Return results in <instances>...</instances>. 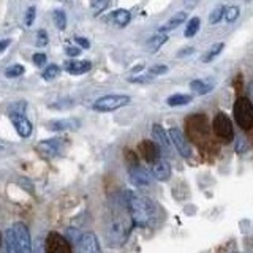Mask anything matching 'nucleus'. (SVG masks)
I'll return each mask as SVG.
<instances>
[{
    "label": "nucleus",
    "mask_w": 253,
    "mask_h": 253,
    "mask_svg": "<svg viewBox=\"0 0 253 253\" xmlns=\"http://www.w3.org/2000/svg\"><path fill=\"white\" fill-rule=\"evenodd\" d=\"M133 220L126 208L125 196L113 198L109 203V213L106 218V239L111 247H122L133 229Z\"/></svg>",
    "instance_id": "f257e3e1"
},
{
    "label": "nucleus",
    "mask_w": 253,
    "mask_h": 253,
    "mask_svg": "<svg viewBox=\"0 0 253 253\" xmlns=\"http://www.w3.org/2000/svg\"><path fill=\"white\" fill-rule=\"evenodd\" d=\"M124 196L134 226L146 228L154 223V220L157 218V204L150 198L133 192H125Z\"/></svg>",
    "instance_id": "f03ea898"
},
{
    "label": "nucleus",
    "mask_w": 253,
    "mask_h": 253,
    "mask_svg": "<svg viewBox=\"0 0 253 253\" xmlns=\"http://www.w3.org/2000/svg\"><path fill=\"white\" fill-rule=\"evenodd\" d=\"M187 130H188V136L196 144H211L209 139V125H208V119L206 116L196 114V116H190L187 119Z\"/></svg>",
    "instance_id": "7ed1b4c3"
},
{
    "label": "nucleus",
    "mask_w": 253,
    "mask_h": 253,
    "mask_svg": "<svg viewBox=\"0 0 253 253\" xmlns=\"http://www.w3.org/2000/svg\"><path fill=\"white\" fill-rule=\"evenodd\" d=\"M233 114L236 124L241 126L242 130H253V103L245 98L239 97L236 100L233 106Z\"/></svg>",
    "instance_id": "20e7f679"
},
{
    "label": "nucleus",
    "mask_w": 253,
    "mask_h": 253,
    "mask_svg": "<svg viewBox=\"0 0 253 253\" xmlns=\"http://www.w3.org/2000/svg\"><path fill=\"white\" fill-rule=\"evenodd\" d=\"M11 233L14 239L16 253H34L32 252V239H30L29 228L22 221H16L11 226Z\"/></svg>",
    "instance_id": "39448f33"
},
{
    "label": "nucleus",
    "mask_w": 253,
    "mask_h": 253,
    "mask_svg": "<svg viewBox=\"0 0 253 253\" xmlns=\"http://www.w3.org/2000/svg\"><path fill=\"white\" fill-rule=\"evenodd\" d=\"M212 131L213 134L223 142H231L234 138L233 124L225 113H217L212 121Z\"/></svg>",
    "instance_id": "423d86ee"
},
{
    "label": "nucleus",
    "mask_w": 253,
    "mask_h": 253,
    "mask_svg": "<svg viewBox=\"0 0 253 253\" xmlns=\"http://www.w3.org/2000/svg\"><path fill=\"white\" fill-rule=\"evenodd\" d=\"M130 103V97L126 95H105L93 103V109L98 113H111L122 106H126Z\"/></svg>",
    "instance_id": "0eeeda50"
},
{
    "label": "nucleus",
    "mask_w": 253,
    "mask_h": 253,
    "mask_svg": "<svg viewBox=\"0 0 253 253\" xmlns=\"http://www.w3.org/2000/svg\"><path fill=\"white\" fill-rule=\"evenodd\" d=\"M75 253H101L98 237L93 233H84L75 244Z\"/></svg>",
    "instance_id": "6e6552de"
},
{
    "label": "nucleus",
    "mask_w": 253,
    "mask_h": 253,
    "mask_svg": "<svg viewBox=\"0 0 253 253\" xmlns=\"http://www.w3.org/2000/svg\"><path fill=\"white\" fill-rule=\"evenodd\" d=\"M168 136H169V141L172 142V146L177 149V152L182 157H184V158L192 157V144H190L188 139L184 136V133H182L179 128H176V126L169 128L168 130Z\"/></svg>",
    "instance_id": "1a4fd4ad"
},
{
    "label": "nucleus",
    "mask_w": 253,
    "mask_h": 253,
    "mask_svg": "<svg viewBox=\"0 0 253 253\" xmlns=\"http://www.w3.org/2000/svg\"><path fill=\"white\" fill-rule=\"evenodd\" d=\"M46 253H71L70 242L59 233H49L46 239Z\"/></svg>",
    "instance_id": "9d476101"
},
{
    "label": "nucleus",
    "mask_w": 253,
    "mask_h": 253,
    "mask_svg": "<svg viewBox=\"0 0 253 253\" xmlns=\"http://www.w3.org/2000/svg\"><path fill=\"white\" fill-rule=\"evenodd\" d=\"M128 176L136 187H147L150 184V172L142 165H139V162L128 165Z\"/></svg>",
    "instance_id": "9b49d317"
},
{
    "label": "nucleus",
    "mask_w": 253,
    "mask_h": 253,
    "mask_svg": "<svg viewBox=\"0 0 253 253\" xmlns=\"http://www.w3.org/2000/svg\"><path fill=\"white\" fill-rule=\"evenodd\" d=\"M150 174L160 182H166L171 177V165L168 160L165 158H158L157 162L152 163V168H150Z\"/></svg>",
    "instance_id": "f8f14e48"
},
{
    "label": "nucleus",
    "mask_w": 253,
    "mask_h": 253,
    "mask_svg": "<svg viewBox=\"0 0 253 253\" xmlns=\"http://www.w3.org/2000/svg\"><path fill=\"white\" fill-rule=\"evenodd\" d=\"M139 154L147 163L152 165L154 162H157L158 158H160V149H158V146L154 141L144 139V141H141V144H139Z\"/></svg>",
    "instance_id": "ddd939ff"
},
{
    "label": "nucleus",
    "mask_w": 253,
    "mask_h": 253,
    "mask_svg": "<svg viewBox=\"0 0 253 253\" xmlns=\"http://www.w3.org/2000/svg\"><path fill=\"white\" fill-rule=\"evenodd\" d=\"M152 136H154V142L158 146V149L162 150H166V152H169L171 149V141H169V136L168 133L165 131V128L160 125V124H154L152 125Z\"/></svg>",
    "instance_id": "4468645a"
},
{
    "label": "nucleus",
    "mask_w": 253,
    "mask_h": 253,
    "mask_svg": "<svg viewBox=\"0 0 253 253\" xmlns=\"http://www.w3.org/2000/svg\"><path fill=\"white\" fill-rule=\"evenodd\" d=\"M81 122L78 119H60V121H52L47 124V128L52 131H67V130H78Z\"/></svg>",
    "instance_id": "2eb2a0df"
},
{
    "label": "nucleus",
    "mask_w": 253,
    "mask_h": 253,
    "mask_svg": "<svg viewBox=\"0 0 253 253\" xmlns=\"http://www.w3.org/2000/svg\"><path fill=\"white\" fill-rule=\"evenodd\" d=\"M16 131L21 138H29L32 134V124L26 116H10Z\"/></svg>",
    "instance_id": "dca6fc26"
},
{
    "label": "nucleus",
    "mask_w": 253,
    "mask_h": 253,
    "mask_svg": "<svg viewBox=\"0 0 253 253\" xmlns=\"http://www.w3.org/2000/svg\"><path fill=\"white\" fill-rule=\"evenodd\" d=\"M92 63L89 60H70L65 63V70L70 75H84L90 71Z\"/></svg>",
    "instance_id": "f3484780"
},
{
    "label": "nucleus",
    "mask_w": 253,
    "mask_h": 253,
    "mask_svg": "<svg viewBox=\"0 0 253 253\" xmlns=\"http://www.w3.org/2000/svg\"><path fill=\"white\" fill-rule=\"evenodd\" d=\"M59 146H60L59 139H47L38 146V150L44 157H55V155H59Z\"/></svg>",
    "instance_id": "a211bd4d"
},
{
    "label": "nucleus",
    "mask_w": 253,
    "mask_h": 253,
    "mask_svg": "<svg viewBox=\"0 0 253 253\" xmlns=\"http://www.w3.org/2000/svg\"><path fill=\"white\" fill-rule=\"evenodd\" d=\"M190 89H192L195 93L198 95H206L212 92L213 89V83L211 81H206V79H195V81L190 83Z\"/></svg>",
    "instance_id": "6ab92c4d"
},
{
    "label": "nucleus",
    "mask_w": 253,
    "mask_h": 253,
    "mask_svg": "<svg viewBox=\"0 0 253 253\" xmlns=\"http://www.w3.org/2000/svg\"><path fill=\"white\" fill-rule=\"evenodd\" d=\"M185 19H187V13H185V11H179V13H176L168 22L165 24V26L160 27V34H163V32H169V30H172V29L179 27L182 22H185Z\"/></svg>",
    "instance_id": "aec40b11"
},
{
    "label": "nucleus",
    "mask_w": 253,
    "mask_h": 253,
    "mask_svg": "<svg viewBox=\"0 0 253 253\" xmlns=\"http://www.w3.org/2000/svg\"><path fill=\"white\" fill-rule=\"evenodd\" d=\"M192 101V97L190 95H185V93H176V95H171V97H168V100H166V103H168L169 106H185L188 105V103Z\"/></svg>",
    "instance_id": "412c9836"
},
{
    "label": "nucleus",
    "mask_w": 253,
    "mask_h": 253,
    "mask_svg": "<svg viewBox=\"0 0 253 253\" xmlns=\"http://www.w3.org/2000/svg\"><path fill=\"white\" fill-rule=\"evenodd\" d=\"M166 42H168V37L163 35V34H158V35H155V37H152L149 40L147 47L150 49V52H157Z\"/></svg>",
    "instance_id": "4be33fe9"
},
{
    "label": "nucleus",
    "mask_w": 253,
    "mask_h": 253,
    "mask_svg": "<svg viewBox=\"0 0 253 253\" xmlns=\"http://www.w3.org/2000/svg\"><path fill=\"white\" fill-rule=\"evenodd\" d=\"M130 11L128 10H116L113 13V19L119 27H125L130 22Z\"/></svg>",
    "instance_id": "5701e85b"
},
{
    "label": "nucleus",
    "mask_w": 253,
    "mask_h": 253,
    "mask_svg": "<svg viewBox=\"0 0 253 253\" xmlns=\"http://www.w3.org/2000/svg\"><path fill=\"white\" fill-rule=\"evenodd\" d=\"M223 47H225V43H215V44H212L209 49H208V52H206L203 57H201V60L203 62H211V60H213L221 51H223Z\"/></svg>",
    "instance_id": "b1692460"
},
{
    "label": "nucleus",
    "mask_w": 253,
    "mask_h": 253,
    "mask_svg": "<svg viewBox=\"0 0 253 253\" xmlns=\"http://www.w3.org/2000/svg\"><path fill=\"white\" fill-rule=\"evenodd\" d=\"M198 30H200V18H192V19L188 21V24H187L184 35L187 38H192V37H195L198 34Z\"/></svg>",
    "instance_id": "393cba45"
},
{
    "label": "nucleus",
    "mask_w": 253,
    "mask_h": 253,
    "mask_svg": "<svg viewBox=\"0 0 253 253\" xmlns=\"http://www.w3.org/2000/svg\"><path fill=\"white\" fill-rule=\"evenodd\" d=\"M52 19H54V26L57 27L59 30H65L67 27V16L63 11L57 10V11H54L52 13Z\"/></svg>",
    "instance_id": "a878e982"
},
{
    "label": "nucleus",
    "mask_w": 253,
    "mask_h": 253,
    "mask_svg": "<svg viewBox=\"0 0 253 253\" xmlns=\"http://www.w3.org/2000/svg\"><path fill=\"white\" fill-rule=\"evenodd\" d=\"M59 73H60V68L57 65H49L43 71V79L44 81H52V79L59 76Z\"/></svg>",
    "instance_id": "bb28decb"
},
{
    "label": "nucleus",
    "mask_w": 253,
    "mask_h": 253,
    "mask_svg": "<svg viewBox=\"0 0 253 253\" xmlns=\"http://www.w3.org/2000/svg\"><path fill=\"white\" fill-rule=\"evenodd\" d=\"M24 71H26L24 65H11L5 70V76L6 78H19L21 75H24Z\"/></svg>",
    "instance_id": "cd10ccee"
},
{
    "label": "nucleus",
    "mask_w": 253,
    "mask_h": 253,
    "mask_svg": "<svg viewBox=\"0 0 253 253\" xmlns=\"http://www.w3.org/2000/svg\"><path fill=\"white\" fill-rule=\"evenodd\" d=\"M10 116H26V101L13 103L10 106Z\"/></svg>",
    "instance_id": "c85d7f7f"
},
{
    "label": "nucleus",
    "mask_w": 253,
    "mask_h": 253,
    "mask_svg": "<svg viewBox=\"0 0 253 253\" xmlns=\"http://www.w3.org/2000/svg\"><path fill=\"white\" fill-rule=\"evenodd\" d=\"M237 16H239V8L237 6H228L225 8V11H223V18L226 19V22H233L237 19Z\"/></svg>",
    "instance_id": "c756f323"
},
{
    "label": "nucleus",
    "mask_w": 253,
    "mask_h": 253,
    "mask_svg": "<svg viewBox=\"0 0 253 253\" xmlns=\"http://www.w3.org/2000/svg\"><path fill=\"white\" fill-rule=\"evenodd\" d=\"M108 5H109V0H93V3H92L93 16H98L101 11H105Z\"/></svg>",
    "instance_id": "7c9ffc66"
},
{
    "label": "nucleus",
    "mask_w": 253,
    "mask_h": 253,
    "mask_svg": "<svg viewBox=\"0 0 253 253\" xmlns=\"http://www.w3.org/2000/svg\"><path fill=\"white\" fill-rule=\"evenodd\" d=\"M130 83H134V84H149L154 81V76L150 75H139V76H131L128 78Z\"/></svg>",
    "instance_id": "2f4dec72"
},
{
    "label": "nucleus",
    "mask_w": 253,
    "mask_h": 253,
    "mask_svg": "<svg viewBox=\"0 0 253 253\" xmlns=\"http://www.w3.org/2000/svg\"><path fill=\"white\" fill-rule=\"evenodd\" d=\"M223 11H225V8L223 6H217L215 10H213L209 16V22L211 24H217L220 22V19L223 18Z\"/></svg>",
    "instance_id": "473e14b6"
},
{
    "label": "nucleus",
    "mask_w": 253,
    "mask_h": 253,
    "mask_svg": "<svg viewBox=\"0 0 253 253\" xmlns=\"http://www.w3.org/2000/svg\"><path fill=\"white\" fill-rule=\"evenodd\" d=\"M35 16H37L35 6H30L29 10L26 11V18H24V24H26V27H32V26H34Z\"/></svg>",
    "instance_id": "72a5a7b5"
},
{
    "label": "nucleus",
    "mask_w": 253,
    "mask_h": 253,
    "mask_svg": "<svg viewBox=\"0 0 253 253\" xmlns=\"http://www.w3.org/2000/svg\"><path fill=\"white\" fill-rule=\"evenodd\" d=\"M47 43H49V38H47V32L46 30H38L37 32V42H35V44L38 46V47H42V46H46Z\"/></svg>",
    "instance_id": "f704fd0d"
},
{
    "label": "nucleus",
    "mask_w": 253,
    "mask_h": 253,
    "mask_svg": "<svg viewBox=\"0 0 253 253\" xmlns=\"http://www.w3.org/2000/svg\"><path fill=\"white\" fill-rule=\"evenodd\" d=\"M168 73V67L166 65H154L149 68V75L150 76H160V75H165Z\"/></svg>",
    "instance_id": "c9c22d12"
},
{
    "label": "nucleus",
    "mask_w": 253,
    "mask_h": 253,
    "mask_svg": "<svg viewBox=\"0 0 253 253\" xmlns=\"http://www.w3.org/2000/svg\"><path fill=\"white\" fill-rule=\"evenodd\" d=\"M249 142H247V139H244V138H239L237 139V144H236V152L237 154H245L249 150Z\"/></svg>",
    "instance_id": "e433bc0d"
},
{
    "label": "nucleus",
    "mask_w": 253,
    "mask_h": 253,
    "mask_svg": "<svg viewBox=\"0 0 253 253\" xmlns=\"http://www.w3.org/2000/svg\"><path fill=\"white\" fill-rule=\"evenodd\" d=\"M32 60H34V63L37 67H43V65H46V54H43V52H37V54H34V57H32Z\"/></svg>",
    "instance_id": "4c0bfd02"
},
{
    "label": "nucleus",
    "mask_w": 253,
    "mask_h": 253,
    "mask_svg": "<svg viewBox=\"0 0 253 253\" xmlns=\"http://www.w3.org/2000/svg\"><path fill=\"white\" fill-rule=\"evenodd\" d=\"M75 40H76V43H78L79 46L84 47V49H89V47H90V43H89V40H87V38H83V37H76Z\"/></svg>",
    "instance_id": "58836bf2"
},
{
    "label": "nucleus",
    "mask_w": 253,
    "mask_h": 253,
    "mask_svg": "<svg viewBox=\"0 0 253 253\" xmlns=\"http://www.w3.org/2000/svg\"><path fill=\"white\" fill-rule=\"evenodd\" d=\"M11 44V40L10 38H5V40H2V42H0V54H2L8 46Z\"/></svg>",
    "instance_id": "ea45409f"
},
{
    "label": "nucleus",
    "mask_w": 253,
    "mask_h": 253,
    "mask_svg": "<svg viewBox=\"0 0 253 253\" xmlns=\"http://www.w3.org/2000/svg\"><path fill=\"white\" fill-rule=\"evenodd\" d=\"M79 51L78 47H67V54L70 55V57H76V55H79Z\"/></svg>",
    "instance_id": "a19ab883"
},
{
    "label": "nucleus",
    "mask_w": 253,
    "mask_h": 253,
    "mask_svg": "<svg viewBox=\"0 0 253 253\" xmlns=\"http://www.w3.org/2000/svg\"><path fill=\"white\" fill-rule=\"evenodd\" d=\"M193 47H185V49H182L177 55H179V57H184V55H188V54H193Z\"/></svg>",
    "instance_id": "79ce46f5"
},
{
    "label": "nucleus",
    "mask_w": 253,
    "mask_h": 253,
    "mask_svg": "<svg viewBox=\"0 0 253 253\" xmlns=\"http://www.w3.org/2000/svg\"><path fill=\"white\" fill-rule=\"evenodd\" d=\"M0 244H2V234H0Z\"/></svg>",
    "instance_id": "37998d69"
},
{
    "label": "nucleus",
    "mask_w": 253,
    "mask_h": 253,
    "mask_svg": "<svg viewBox=\"0 0 253 253\" xmlns=\"http://www.w3.org/2000/svg\"><path fill=\"white\" fill-rule=\"evenodd\" d=\"M245 2H252V0H245Z\"/></svg>",
    "instance_id": "c03bdc74"
},
{
    "label": "nucleus",
    "mask_w": 253,
    "mask_h": 253,
    "mask_svg": "<svg viewBox=\"0 0 253 253\" xmlns=\"http://www.w3.org/2000/svg\"><path fill=\"white\" fill-rule=\"evenodd\" d=\"M0 149H2V147H0Z\"/></svg>",
    "instance_id": "a18cd8bd"
}]
</instances>
